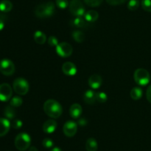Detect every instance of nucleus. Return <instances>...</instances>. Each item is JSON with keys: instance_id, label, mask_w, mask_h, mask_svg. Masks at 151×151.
I'll list each match as a JSON object with an SVG mask.
<instances>
[{"instance_id": "14", "label": "nucleus", "mask_w": 151, "mask_h": 151, "mask_svg": "<svg viewBox=\"0 0 151 151\" xmlns=\"http://www.w3.org/2000/svg\"><path fill=\"white\" fill-rule=\"evenodd\" d=\"M11 124L9 119L6 118H0V137L4 136L10 130Z\"/></svg>"}, {"instance_id": "31", "label": "nucleus", "mask_w": 151, "mask_h": 151, "mask_svg": "<svg viewBox=\"0 0 151 151\" xmlns=\"http://www.w3.org/2000/svg\"><path fill=\"white\" fill-rule=\"evenodd\" d=\"M56 5L60 9H65L69 5L68 0H56Z\"/></svg>"}, {"instance_id": "20", "label": "nucleus", "mask_w": 151, "mask_h": 151, "mask_svg": "<svg viewBox=\"0 0 151 151\" xmlns=\"http://www.w3.org/2000/svg\"><path fill=\"white\" fill-rule=\"evenodd\" d=\"M13 8V4L9 0H1L0 1V11L3 13L10 12Z\"/></svg>"}, {"instance_id": "36", "label": "nucleus", "mask_w": 151, "mask_h": 151, "mask_svg": "<svg viewBox=\"0 0 151 151\" xmlns=\"http://www.w3.org/2000/svg\"><path fill=\"white\" fill-rule=\"evenodd\" d=\"M78 123H79V124L81 126H84V125H86V124L87 121H86V119H84V118H81V119L79 120Z\"/></svg>"}, {"instance_id": "11", "label": "nucleus", "mask_w": 151, "mask_h": 151, "mask_svg": "<svg viewBox=\"0 0 151 151\" xmlns=\"http://www.w3.org/2000/svg\"><path fill=\"white\" fill-rule=\"evenodd\" d=\"M62 71L63 73L69 76H74L77 73V67L73 62H66L62 65Z\"/></svg>"}, {"instance_id": "30", "label": "nucleus", "mask_w": 151, "mask_h": 151, "mask_svg": "<svg viewBox=\"0 0 151 151\" xmlns=\"http://www.w3.org/2000/svg\"><path fill=\"white\" fill-rule=\"evenodd\" d=\"M42 145L44 146V147L47 148V149H50L52 148L54 145V142L51 139H49V138H45L44 140L42 141Z\"/></svg>"}, {"instance_id": "4", "label": "nucleus", "mask_w": 151, "mask_h": 151, "mask_svg": "<svg viewBox=\"0 0 151 151\" xmlns=\"http://www.w3.org/2000/svg\"><path fill=\"white\" fill-rule=\"evenodd\" d=\"M134 81L139 86H145L150 81V76L148 71L144 68H138L134 74Z\"/></svg>"}, {"instance_id": "32", "label": "nucleus", "mask_w": 151, "mask_h": 151, "mask_svg": "<svg viewBox=\"0 0 151 151\" xmlns=\"http://www.w3.org/2000/svg\"><path fill=\"white\" fill-rule=\"evenodd\" d=\"M48 44L51 47H56L59 44L58 39L54 36H51L48 38Z\"/></svg>"}, {"instance_id": "15", "label": "nucleus", "mask_w": 151, "mask_h": 151, "mask_svg": "<svg viewBox=\"0 0 151 151\" xmlns=\"http://www.w3.org/2000/svg\"><path fill=\"white\" fill-rule=\"evenodd\" d=\"M83 113V108L81 107V105L80 104L75 103L70 107V109H69V114H70L71 117L72 118H78L79 117H81V115H82Z\"/></svg>"}, {"instance_id": "3", "label": "nucleus", "mask_w": 151, "mask_h": 151, "mask_svg": "<svg viewBox=\"0 0 151 151\" xmlns=\"http://www.w3.org/2000/svg\"><path fill=\"white\" fill-rule=\"evenodd\" d=\"M15 147L20 151H24L29 147L31 144V138L28 133H21L16 136L14 141Z\"/></svg>"}, {"instance_id": "16", "label": "nucleus", "mask_w": 151, "mask_h": 151, "mask_svg": "<svg viewBox=\"0 0 151 151\" xmlns=\"http://www.w3.org/2000/svg\"><path fill=\"white\" fill-rule=\"evenodd\" d=\"M83 100L86 104L94 105L97 102L96 101V93H94L91 90H86L83 95Z\"/></svg>"}, {"instance_id": "7", "label": "nucleus", "mask_w": 151, "mask_h": 151, "mask_svg": "<svg viewBox=\"0 0 151 151\" xmlns=\"http://www.w3.org/2000/svg\"><path fill=\"white\" fill-rule=\"evenodd\" d=\"M0 72L7 76H12L15 73V65L10 59H2L0 61Z\"/></svg>"}, {"instance_id": "34", "label": "nucleus", "mask_w": 151, "mask_h": 151, "mask_svg": "<svg viewBox=\"0 0 151 151\" xmlns=\"http://www.w3.org/2000/svg\"><path fill=\"white\" fill-rule=\"evenodd\" d=\"M128 0H106L108 3L111 5H119V4H123Z\"/></svg>"}, {"instance_id": "5", "label": "nucleus", "mask_w": 151, "mask_h": 151, "mask_svg": "<svg viewBox=\"0 0 151 151\" xmlns=\"http://www.w3.org/2000/svg\"><path fill=\"white\" fill-rule=\"evenodd\" d=\"M13 88L18 95L24 96L29 91V85L28 81L25 78H17L13 81Z\"/></svg>"}, {"instance_id": "28", "label": "nucleus", "mask_w": 151, "mask_h": 151, "mask_svg": "<svg viewBox=\"0 0 151 151\" xmlns=\"http://www.w3.org/2000/svg\"><path fill=\"white\" fill-rule=\"evenodd\" d=\"M84 1L89 7H94L100 6L103 1V0H84Z\"/></svg>"}, {"instance_id": "29", "label": "nucleus", "mask_w": 151, "mask_h": 151, "mask_svg": "<svg viewBox=\"0 0 151 151\" xmlns=\"http://www.w3.org/2000/svg\"><path fill=\"white\" fill-rule=\"evenodd\" d=\"M141 5L144 10L147 12H151V0H142Z\"/></svg>"}, {"instance_id": "27", "label": "nucleus", "mask_w": 151, "mask_h": 151, "mask_svg": "<svg viewBox=\"0 0 151 151\" xmlns=\"http://www.w3.org/2000/svg\"><path fill=\"white\" fill-rule=\"evenodd\" d=\"M72 25H75L77 28H83L86 25L85 19H83L82 17H76L72 20Z\"/></svg>"}, {"instance_id": "39", "label": "nucleus", "mask_w": 151, "mask_h": 151, "mask_svg": "<svg viewBox=\"0 0 151 151\" xmlns=\"http://www.w3.org/2000/svg\"><path fill=\"white\" fill-rule=\"evenodd\" d=\"M50 151H62V150H60V148L58 147H53Z\"/></svg>"}, {"instance_id": "17", "label": "nucleus", "mask_w": 151, "mask_h": 151, "mask_svg": "<svg viewBox=\"0 0 151 151\" xmlns=\"http://www.w3.org/2000/svg\"><path fill=\"white\" fill-rule=\"evenodd\" d=\"M34 40L37 44H43L47 41V36L44 32L41 30H37L34 33L33 35Z\"/></svg>"}, {"instance_id": "18", "label": "nucleus", "mask_w": 151, "mask_h": 151, "mask_svg": "<svg viewBox=\"0 0 151 151\" xmlns=\"http://www.w3.org/2000/svg\"><path fill=\"white\" fill-rule=\"evenodd\" d=\"M99 17V14L96 10H90L87 11L84 15V18L86 22H94L97 20Z\"/></svg>"}, {"instance_id": "19", "label": "nucleus", "mask_w": 151, "mask_h": 151, "mask_svg": "<svg viewBox=\"0 0 151 151\" xmlns=\"http://www.w3.org/2000/svg\"><path fill=\"white\" fill-rule=\"evenodd\" d=\"M86 149L87 151H97L98 149V144L94 138H89L87 139L86 143Z\"/></svg>"}, {"instance_id": "37", "label": "nucleus", "mask_w": 151, "mask_h": 151, "mask_svg": "<svg viewBox=\"0 0 151 151\" xmlns=\"http://www.w3.org/2000/svg\"><path fill=\"white\" fill-rule=\"evenodd\" d=\"M4 22L2 19H0V31L4 29Z\"/></svg>"}, {"instance_id": "22", "label": "nucleus", "mask_w": 151, "mask_h": 151, "mask_svg": "<svg viewBox=\"0 0 151 151\" xmlns=\"http://www.w3.org/2000/svg\"><path fill=\"white\" fill-rule=\"evenodd\" d=\"M4 115L7 119H13L16 116V110L11 105H8L4 110Z\"/></svg>"}, {"instance_id": "25", "label": "nucleus", "mask_w": 151, "mask_h": 151, "mask_svg": "<svg viewBox=\"0 0 151 151\" xmlns=\"http://www.w3.org/2000/svg\"><path fill=\"white\" fill-rule=\"evenodd\" d=\"M139 0H129L128 3V8L131 11H134L139 8Z\"/></svg>"}, {"instance_id": "13", "label": "nucleus", "mask_w": 151, "mask_h": 151, "mask_svg": "<svg viewBox=\"0 0 151 151\" xmlns=\"http://www.w3.org/2000/svg\"><path fill=\"white\" fill-rule=\"evenodd\" d=\"M57 126L58 124L56 121H55L54 119H49L44 123L42 128L44 133L51 134L55 131Z\"/></svg>"}, {"instance_id": "33", "label": "nucleus", "mask_w": 151, "mask_h": 151, "mask_svg": "<svg viewBox=\"0 0 151 151\" xmlns=\"http://www.w3.org/2000/svg\"><path fill=\"white\" fill-rule=\"evenodd\" d=\"M10 124H11V127L13 129H16V130L20 129L23 125V123L20 119H14Z\"/></svg>"}, {"instance_id": "2", "label": "nucleus", "mask_w": 151, "mask_h": 151, "mask_svg": "<svg viewBox=\"0 0 151 151\" xmlns=\"http://www.w3.org/2000/svg\"><path fill=\"white\" fill-rule=\"evenodd\" d=\"M55 10V6L52 1H47V2L40 4L35 7V14L38 18L44 19L49 18L52 16Z\"/></svg>"}, {"instance_id": "10", "label": "nucleus", "mask_w": 151, "mask_h": 151, "mask_svg": "<svg viewBox=\"0 0 151 151\" xmlns=\"http://www.w3.org/2000/svg\"><path fill=\"white\" fill-rule=\"evenodd\" d=\"M63 133L67 137H73L78 131V124L73 121H68L63 127Z\"/></svg>"}, {"instance_id": "21", "label": "nucleus", "mask_w": 151, "mask_h": 151, "mask_svg": "<svg viewBox=\"0 0 151 151\" xmlns=\"http://www.w3.org/2000/svg\"><path fill=\"white\" fill-rule=\"evenodd\" d=\"M143 91L142 90L141 87H134V88H132V90H131V99H134V100H139L140 99L142 96Z\"/></svg>"}, {"instance_id": "38", "label": "nucleus", "mask_w": 151, "mask_h": 151, "mask_svg": "<svg viewBox=\"0 0 151 151\" xmlns=\"http://www.w3.org/2000/svg\"><path fill=\"white\" fill-rule=\"evenodd\" d=\"M28 151H38V149H37L35 147H30L28 150Z\"/></svg>"}, {"instance_id": "35", "label": "nucleus", "mask_w": 151, "mask_h": 151, "mask_svg": "<svg viewBox=\"0 0 151 151\" xmlns=\"http://www.w3.org/2000/svg\"><path fill=\"white\" fill-rule=\"evenodd\" d=\"M146 97H147V101L150 103H151V84L147 89V91H146Z\"/></svg>"}, {"instance_id": "12", "label": "nucleus", "mask_w": 151, "mask_h": 151, "mask_svg": "<svg viewBox=\"0 0 151 151\" xmlns=\"http://www.w3.org/2000/svg\"><path fill=\"white\" fill-rule=\"evenodd\" d=\"M88 85L91 87L94 90L96 89H98L100 86L102 85V83H103V79H102V77L100 75H97V74H94V75H91V76L88 78Z\"/></svg>"}, {"instance_id": "1", "label": "nucleus", "mask_w": 151, "mask_h": 151, "mask_svg": "<svg viewBox=\"0 0 151 151\" xmlns=\"http://www.w3.org/2000/svg\"><path fill=\"white\" fill-rule=\"evenodd\" d=\"M44 110L48 116L58 118L61 115L63 108L60 104L55 99H48L44 104Z\"/></svg>"}, {"instance_id": "24", "label": "nucleus", "mask_w": 151, "mask_h": 151, "mask_svg": "<svg viewBox=\"0 0 151 151\" xmlns=\"http://www.w3.org/2000/svg\"><path fill=\"white\" fill-rule=\"evenodd\" d=\"M22 103H23V100L20 96H13L10 100V105H11L13 107H20L22 105Z\"/></svg>"}, {"instance_id": "8", "label": "nucleus", "mask_w": 151, "mask_h": 151, "mask_svg": "<svg viewBox=\"0 0 151 151\" xmlns=\"http://www.w3.org/2000/svg\"><path fill=\"white\" fill-rule=\"evenodd\" d=\"M57 54L61 58H67L72 54L73 48L72 45L67 42H60L55 47Z\"/></svg>"}, {"instance_id": "26", "label": "nucleus", "mask_w": 151, "mask_h": 151, "mask_svg": "<svg viewBox=\"0 0 151 151\" xmlns=\"http://www.w3.org/2000/svg\"><path fill=\"white\" fill-rule=\"evenodd\" d=\"M108 96L104 92H98L96 93V101L100 103H104L107 101Z\"/></svg>"}, {"instance_id": "23", "label": "nucleus", "mask_w": 151, "mask_h": 151, "mask_svg": "<svg viewBox=\"0 0 151 151\" xmlns=\"http://www.w3.org/2000/svg\"><path fill=\"white\" fill-rule=\"evenodd\" d=\"M72 38L75 41L81 43L85 40V34L80 30H75L72 33Z\"/></svg>"}, {"instance_id": "6", "label": "nucleus", "mask_w": 151, "mask_h": 151, "mask_svg": "<svg viewBox=\"0 0 151 151\" xmlns=\"http://www.w3.org/2000/svg\"><path fill=\"white\" fill-rule=\"evenodd\" d=\"M69 11L76 17H82L85 15L86 10L81 0H72L69 3Z\"/></svg>"}, {"instance_id": "9", "label": "nucleus", "mask_w": 151, "mask_h": 151, "mask_svg": "<svg viewBox=\"0 0 151 151\" xmlns=\"http://www.w3.org/2000/svg\"><path fill=\"white\" fill-rule=\"evenodd\" d=\"M12 95H13V90L10 84L7 83H2L0 84V101L1 102H8L11 99Z\"/></svg>"}]
</instances>
